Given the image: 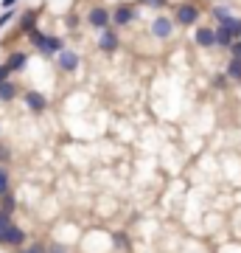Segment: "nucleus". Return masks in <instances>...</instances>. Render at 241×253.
<instances>
[{"mask_svg":"<svg viewBox=\"0 0 241 253\" xmlns=\"http://www.w3.org/2000/svg\"><path fill=\"white\" fill-rule=\"evenodd\" d=\"M11 225H14V217H11V214H6V211H0V239H3V234H6Z\"/></svg>","mask_w":241,"mask_h":253,"instance_id":"obj_19","label":"nucleus"},{"mask_svg":"<svg viewBox=\"0 0 241 253\" xmlns=\"http://www.w3.org/2000/svg\"><path fill=\"white\" fill-rule=\"evenodd\" d=\"M194 42L199 48H213L216 45V28H199L197 37H194Z\"/></svg>","mask_w":241,"mask_h":253,"instance_id":"obj_9","label":"nucleus"},{"mask_svg":"<svg viewBox=\"0 0 241 253\" xmlns=\"http://www.w3.org/2000/svg\"><path fill=\"white\" fill-rule=\"evenodd\" d=\"M87 23L93 28H99V31H107V26L112 23V14H109L104 6H93V9H90V14H87Z\"/></svg>","mask_w":241,"mask_h":253,"instance_id":"obj_3","label":"nucleus"},{"mask_svg":"<svg viewBox=\"0 0 241 253\" xmlns=\"http://www.w3.org/2000/svg\"><path fill=\"white\" fill-rule=\"evenodd\" d=\"M14 17H17V11H14V9L3 11V14H0V28H3V26H9V23H11Z\"/></svg>","mask_w":241,"mask_h":253,"instance_id":"obj_23","label":"nucleus"},{"mask_svg":"<svg viewBox=\"0 0 241 253\" xmlns=\"http://www.w3.org/2000/svg\"><path fill=\"white\" fill-rule=\"evenodd\" d=\"M135 17H138V14H135V9L129 6V3H121V6H115V11H112V23H115L118 28L129 26Z\"/></svg>","mask_w":241,"mask_h":253,"instance_id":"obj_4","label":"nucleus"},{"mask_svg":"<svg viewBox=\"0 0 241 253\" xmlns=\"http://www.w3.org/2000/svg\"><path fill=\"white\" fill-rule=\"evenodd\" d=\"M233 42H236V40H233V34L227 31V28H224V26L216 28V45H219V48H227V51H230Z\"/></svg>","mask_w":241,"mask_h":253,"instance_id":"obj_13","label":"nucleus"},{"mask_svg":"<svg viewBox=\"0 0 241 253\" xmlns=\"http://www.w3.org/2000/svg\"><path fill=\"white\" fill-rule=\"evenodd\" d=\"M140 3H143V6H152V9H163L169 0H140Z\"/></svg>","mask_w":241,"mask_h":253,"instance_id":"obj_26","label":"nucleus"},{"mask_svg":"<svg viewBox=\"0 0 241 253\" xmlns=\"http://www.w3.org/2000/svg\"><path fill=\"white\" fill-rule=\"evenodd\" d=\"M26 231H23V228L17 225V222H14V225L9 228V231H6V234H3V239H0V245H3V248H17V251H23V248H26Z\"/></svg>","mask_w":241,"mask_h":253,"instance_id":"obj_2","label":"nucleus"},{"mask_svg":"<svg viewBox=\"0 0 241 253\" xmlns=\"http://www.w3.org/2000/svg\"><path fill=\"white\" fill-rule=\"evenodd\" d=\"M11 155H9V149H0V161H9Z\"/></svg>","mask_w":241,"mask_h":253,"instance_id":"obj_29","label":"nucleus"},{"mask_svg":"<svg viewBox=\"0 0 241 253\" xmlns=\"http://www.w3.org/2000/svg\"><path fill=\"white\" fill-rule=\"evenodd\" d=\"M210 14H213V17L219 20V26H222V23H224L227 17H233V11H230V9H224V6H216V9H210Z\"/></svg>","mask_w":241,"mask_h":253,"instance_id":"obj_21","label":"nucleus"},{"mask_svg":"<svg viewBox=\"0 0 241 253\" xmlns=\"http://www.w3.org/2000/svg\"><path fill=\"white\" fill-rule=\"evenodd\" d=\"M230 59H241V40H236L230 45Z\"/></svg>","mask_w":241,"mask_h":253,"instance_id":"obj_24","label":"nucleus"},{"mask_svg":"<svg viewBox=\"0 0 241 253\" xmlns=\"http://www.w3.org/2000/svg\"><path fill=\"white\" fill-rule=\"evenodd\" d=\"M28 42H31V45H34L36 51H39V54H42V51H45V42H48V34H42V31H39V28H34V31H31V34H28Z\"/></svg>","mask_w":241,"mask_h":253,"instance_id":"obj_14","label":"nucleus"},{"mask_svg":"<svg viewBox=\"0 0 241 253\" xmlns=\"http://www.w3.org/2000/svg\"><path fill=\"white\" fill-rule=\"evenodd\" d=\"M17 253H48V248H45L42 242H31V245H26L23 251H17Z\"/></svg>","mask_w":241,"mask_h":253,"instance_id":"obj_22","label":"nucleus"},{"mask_svg":"<svg viewBox=\"0 0 241 253\" xmlns=\"http://www.w3.org/2000/svg\"><path fill=\"white\" fill-rule=\"evenodd\" d=\"M0 211H6V214H11V217H14V211H17V197H14L11 191L0 194Z\"/></svg>","mask_w":241,"mask_h":253,"instance_id":"obj_12","label":"nucleus"},{"mask_svg":"<svg viewBox=\"0 0 241 253\" xmlns=\"http://www.w3.org/2000/svg\"><path fill=\"white\" fill-rule=\"evenodd\" d=\"M224 73H227L230 82H241V59H230L227 68H224Z\"/></svg>","mask_w":241,"mask_h":253,"instance_id":"obj_17","label":"nucleus"},{"mask_svg":"<svg viewBox=\"0 0 241 253\" xmlns=\"http://www.w3.org/2000/svg\"><path fill=\"white\" fill-rule=\"evenodd\" d=\"M11 186V177H9V169L6 166H0V194H6V191H11L9 189Z\"/></svg>","mask_w":241,"mask_h":253,"instance_id":"obj_18","label":"nucleus"},{"mask_svg":"<svg viewBox=\"0 0 241 253\" xmlns=\"http://www.w3.org/2000/svg\"><path fill=\"white\" fill-rule=\"evenodd\" d=\"M23 101H26V107L31 110V113H45V107H48V99H45L39 90H28L26 96H23Z\"/></svg>","mask_w":241,"mask_h":253,"instance_id":"obj_6","label":"nucleus"},{"mask_svg":"<svg viewBox=\"0 0 241 253\" xmlns=\"http://www.w3.org/2000/svg\"><path fill=\"white\" fill-rule=\"evenodd\" d=\"M224 28H227V31H230L233 34V40H241V17H236V14H233V17H227L222 23Z\"/></svg>","mask_w":241,"mask_h":253,"instance_id":"obj_16","label":"nucleus"},{"mask_svg":"<svg viewBox=\"0 0 241 253\" xmlns=\"http://www.w3.org/2000/svg\"><path fill=\"white\" fill-rule=\"evenodd\" d=\"M14 3H17V0H0V9L9 11V9H14Z\"/></svg>","mask_w":241,"mask_h":253,"instance_id":"obj_28","label":"nucleus"},{"mask_svg":"<svg viewBox=\"0 0 241 253\" xmlns=\"http://www.w3.org/2000/svg\"><path fill=\"white\" fill-rule=\"evenodd\" d=\"M171 34H174V23H171L166 14H160V17L152 23V37H157V40H169Z\"/></svg>","mask_w":241,"mask_h":253,"instance_id":"obj_5","label":"nucleus"},{"mask_svg":"<svg viewBox=\"0 0 241 253\" xmlns=\"http://www.w3.org/2000/svg\"><path fill=\"white\" fill-rule=\"evenodd\" d=\"M112 239H115V248H124V251H129V248H132V242H129V236H126L124 231L112 234Z\"/></svg>","mask_w":241,"mask_h":253,"instance_id":"obj_20","label":"nucleus"},{"mask_svg":"<svg viewBox=\"0 0 241 253\" xmlns=\"http://www.w3.org/2000/svg\"><path fill=\"white\" fill-rule=\"evenodd\" d=\"M14 96H17V82H3L0 84V101H11Z\"/></svg>","mask_w":241,"mask_h":253,"instance_id":"obj_15","label":"nucleus"},{"mask_svg":"<svg viewBox=\"0 0 241 253\" xmlns=\"http://www.w3.org/2000/svg\"><path fill=\"white\" fill-rule=\"evenodd\" d=\"M227 82H230V79H227V73H219V76L213 79V87H219V90H222V87H227Z\"/></svg>","mask_w":241,"mask_h":253,"instance_id":"obj_25","label":"nucleus"},{"mask_svg":"<svg viewBox=\"0 0 241 253\" xmlns=\"http://www.w3.org/2000/svg\"><path fill=\"white\" fill-rule=\"evenodd\" d=\"M118 45H121V37H118L112 28H107V31H101V34H99V48H101V51L112 54Z\"/></svg>","mask_w":241,"mask_h":253,"instance_id":"obj_7","label":"nucleus"},{"mask_svg":"<svg viewBox=\"0 0 241 253\" xmlns=\"http://www.w3.org/2000/svg\"><path fill=\"white\" fill-rule=\"evenodd\" d=\"M199 6L197 3H179L177 11H174V20H177L179 26H197V20H199Z\"/></svg>","mask_w":241,"mask_h":253,"instance_id":"obj_1","label":"nucleus"},{"mask_svg":"<svg viewBox=\"0 0 241 253\" xmlns=\"http://www.w3.org/2000/svg\"><path fill=\"white\" fill-rule=\"evenodd\" d=\"M26 59H28V54H23V51H11L9 59H6V65H9V71L14 73V71H23V68H26Z\"/></svg>","mask_w":241,"mask_h":253,"instance_id":"obj_11","label":"nucleus"},{"mask_svg":"<svg viewBox=\"0 0 241 253\" xmlns=\"http://www.w3.org/2000/svg\"><path fill=\"white\" fill-rule=\"evenodd\" d=\"M36 20H39V11H36V9L23 11V17H20V28H23L26 34H31V31L36 28Z\"/></svg>","mask_w":241,"mask_h":253,"instance_id":"obj_10","label":"nucleus"},{"mask_svg":"<svg viewBox=\"0 0 241 253\" xmlns=\"http://www.w3.org/2000/svg\"><path fill=\"white\" fill-rule=\"evenodd\" d=\"M9 76H11V71H9V65L3 62V65H0V84H3V82H9Z\"/></svg>","mask_w":241,"mask_h":253,"instance_id":"obj_27","label":"nucleus"},{"mask_svg":"<svg viewBox=\"0 0 241 253\" xmlns=\"http://www.w3.org/2000/svg\"><path fill=\"white\" fill-rule=\"evenodd\" d=\"M56 65H59L65 73H73L76 68H79V54H73V51H62V54L56 56Z\"/></svg>","mask_w":241,"mask_h":253,"instance_id":"obj_8","label":"nucleus"}]
</instances>
